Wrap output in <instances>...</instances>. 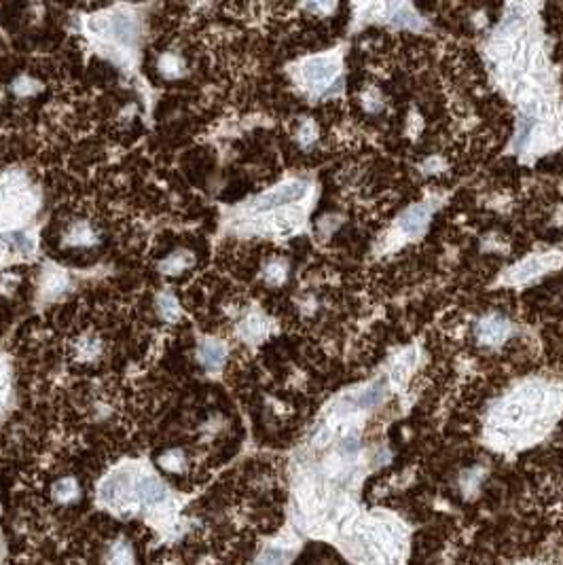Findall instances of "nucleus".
<instances>
[{"mask_svg": "<svg viewBox=\"0 0 563 565\" xmlns=\"http://www.w3.org/2000/svg\"><path fill=\"white\" fill-rule=\"evenodd\" d=\"M34 208L32 193L17 178H7L0 186V225L21 223Z\"/></svg>", "mask_w": 563, "mask_h": 565, "instance_id": "f257e3e1", "label": "nucleus"}, {"mask_svg": "<svg viewBox=\"0 0 563 565\" xmlns=\"http://www.w3.org/2000/svg\"><path fill=\"white\" fill-rule=\"evenodd\" d=\"M305 195V184L303 182H288V184H282L273 191L265 193L259 201H256V210H271V208H277V205H284V203H292L297 199H301Z\"/></svg>", "mask_w": 563, "mask_h": 565, "instance_id": "f03ea898", "label": "nucleus"}, {"mask_svg": "<svg viewBox=\"0 0 563 565\" xmlns=\"http://www.w3.org/2000/svg\"><path fill=\"white\" fill-rule=\"evenodd\" d=\"M335 75V68L328 64L326 60H314L305 66V79L312 85H320V83H326L331 81Z\"/></svg>", "mask_w": 563, "mask_h": 565, "instance_id": "7ed1b4c3", "label": "nucleus"}, {"mask_svg": "<svg viewBox=\"0 0 563 565\" xmlns=\"http://www.w3.org/2000/svg\"><path fill=\"white\" fill-rule=\"evenodd\" d=\"M136 493L140 496V500H145L147 504H155L163 500L166 489H163V485L157 479H142L136 485Z\"/></svg>", "mask_w": 563, "mask_h": 565, "instance_id": "20e7f679", "label": "nucleus"}, {"mask_svg": "<svg viewBox=\"0 0 563 565\" xmlns=\"http://www.w3.org/2000/svg\"><path fill=\"white\" fill-rule=\"evenodd\" d=\"M223 347L216 341H205L201 345V362L208 371H216L223 362Z\"/></svg>", "mask_w": 563, "mask_h": 565, "instance_id": "39448f33", "label": "nucleus"}, {"mask_svg": "<svg viewBox=\"0 0 563 565\" xmlns=\"http://www.w3.org/2000/svg\"><path fill=\"white\" fill-rule=\"evenodd\" d=\"M79 496V485L75 479H62L53 485V498L60 502H73Z\"/></svg>", "mask_w": 563, "mask_h": 565, "instance_id": "423d86ee", "label": "nucleus"}, {"mask_svg": "<svg viewBox=\"0 0 563 565\" xmlns=\"http://www.w3.org/2000/svg\"><path fill=\"white\" fill-rule=\"evenodd\" d=\"M125 489H127V479L125 477H114V479L104 483L102 496H104V500H116V498L123 496Z\"/></svg>", "mask_w": 563, "mask_h": 565, "instance_id": "0eeeda50", "label": "nucleus"}, {"mask_svg": "<svg viewBox=\"0 0 563 565\" xmlns=\"http://www.w3.org/2000/svg\"><path fill=\"white\" fill-rule=\"evenodd\" d=\"M506 335V324L504 320H487L481 328V337L487 339V341H498Z\"/></svg>", "mask_w": 563, "mask_h": 565, "instance_id": "6e6552de", "label": "nucleus"}, {"mask_svg": "<svg viewBox=\"0 0 563 565\" xmlns=\"http://www.w3.org/2000/svg\"><path fill=\"white\" fill-rule=\"evenodd\" d=\"M108 565H134V555H132L129 547L127 544L114 547L108 557Z\"/></svg>", "mask_w": 563, "mask_h": 565, "instance_id": "1a4fd4ad", "label": "nucleus"}, {"mask_svg": "<svg viewBox=\"0 0 563 565\" xmlns=\"http://www.w3.org/2000/svg\"><path fill=\"white\" fill-rule=\"evenodd\" d=\"M256 565H284V553L279 551H269L265 553V557L256 563Z\"/></svg>", "mask_w": 563, "mask_h": 565, "instance_id": "9d476101", "label": "nucleus"}, {"mask_svg": "<svg viewBox=\"0 0 563 565\" xmlns=\"http://www.w3.org/2000/svg\"><path fill=\"white\" fill-rule=\"evenodd\" d=\"M3 252H5V248H3V244H0V258H3Z\"/></svg>", "mask_w": 563, "mask_h": 565, "instance_id": "9b49d317", "label": "nucleus"}]
</instances>
